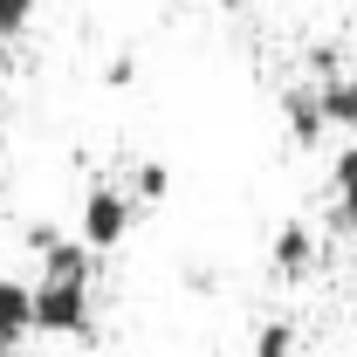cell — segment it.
Returning a JSON list of instances; mask_svg holds the SVG:
<instances>
[{"mask_svg": "<svg viewBox=\"0 0 357 357\" xmlns=\"http://www.w3.org/2000/svg\"><path fill=\"white\" fill-rule=\"evenodd\" d=\"M131 76H137V62H131V55H117V62L103 69V83H110V89H131Z\"/></svg>", "mask_w": 357, "mask_h": 357, "instance_id": "8fae6325", "label": "cell"}, {"mask_svg": "<svg viewBox=\"0 0 357 357\" xmlns=\"http://www.w3.org/2000/svg\"><path fill=\"white\" fill-rule=\"evenodd\" d=\"M35 330L42 337H69V344H83L89 330H96V310H89V275H48L35 282Z\"/></svg>", "mask_w": 357, "mask_h": 357, "instance_id": "6da1fadb", "label": "cell"}, {"mask_svg": "<svg viewBox=\"0 0 357 357\" xmlns=\"http://www.w3.org/2000/svg\"><path fill=\"white\" fill-rule=\"evenodd\" d=\"M165 192H172V172H165L158 158H144V165L131 172V199H144V206H151V199H165Z\"/></svg>", "mask_w": 357, "mask_h": 357, "instance_id": "9c48e42d", "label": "cell"}, {"mask_svg": "<svg viewBox=\"0 0 357 357\" xmlns=\"http://www.w3.org/2000/svg\"><path fill=\"white\" fill-rule=\"evenodd\" d=\"M268 268H275V275H289V282H296V275H310V268H316V234H310L303 220L275 227V241H268Z\"/></svg>", "mask_w": 357, "mask_h": 357, "instance_id": "277c9868", "label": "cell"}, {"mask_svg": "<svg viewBox=\"0 0 357 357\" xmlns=\"http://www.w3.org/2000/svg\"><path fill=\"white\" fill-rule=\"evenodd\" d=\"M28 21H35V0H0V42H14Z\"/></svg>", "mask_w": 357, "mask_h": 357, "instance_id": "30bf717a", "label": "cell"}, {"mask_svg": "<svg viewBox=\"0 0 357 357\" xmlns=\"http://www.w3.org/2000/svg\"><path fill=\"white\" fill-rule=\"evenodd\" d=\"M282 124H289V137H296V144H316V137L330 131V124H323L316 89H289V96H282Z\"/></svg>", "mask_w": 357, "mask_h": 357, "instance_id": "8992f818", "label": "cell"}, {"mask_svg": "<svg viewBox=\"0 0 357 357\" xmlns=\"http://www.w3.org/2000/svg\"><path fill=\"white\" fill-rule=\"evenodd\" d=\"M137 220V199L131 185H110V178H96L83 192V213H76V234H83L96 255H110V248H124V234Z\"/></svg>", "mask_w": 357, "mask_h": 357, "instance_id": "7a4b0ae2", "label": "cell"}, {"mask_svg": "<svg viewBox=\"0 0 357 357\" xmlns=\"http://www.w3.org/2000/svg\"><path fill=\"white\" fill-rule=\"evenodd\" d=\"M337 220H351L357 227V131H351V144H344V151H337Z\"/></svg>", "mask_w": 357, "mask_h": 357, "instance_id": "52a82bcc", "label": "cell"}, {"mask_svg": "<svg viewBox=\"0 0 357 357\" xmlns=\"http://www.w3.org/2000/svg\"><path fill=\"white\" fill-rule=\"evenodd\" d=\"M0 151H7V103H0Z\"/></svg>", "mask_w": 357, "mask_h": 357, "instance_id": "7c38bea8", "label": "cell"}, {"mask_svg": "<svg viewBox=\"0 0 357 357\" xmlns=\"http://www.w3.org/2000/svg\"><path fill=\"white\" fill-rule=\"evenodd\" d=\"M316 103H323V124H330V131H344V137L357 131V83L351 76L323 69V76H316Z\"/></svg>", "mask_w": 357, "mask_h": 357, "instance_id": "5b68a950", "label": "cell"}, {"mask_svg": "<svg viewBox=\"0 0 357 357\" xmlns=\"http://www.w3.org/2000/svg\"><path fill=\"white\" fill-rule=\"evenodd\" d=\"M0 69H7V42H0Z\"/></svg>", "mask_w": 357, "mask_h": 357, "instance_id": "4fadbf2b", "label": "cell"}, {"mask_svg": "<svg viewBox=\"0 0 357 357\" xmlns=\"http://www.w3.org/2000/svg\"><path fill=\"white\" fill-rule=\"evenodd\" d=\"M21 337H35V282L0 275V351H14Z\"/></svg>", "mask_w": 357, "mask_h": 357, "instance_id": "3957f363", "label": "cell"}, {"mask_svg": "<svg viewBox=\"0 0 357 357\" xmlns=\"http://www.w3.org/2000/svg\"><path fill=\"white\" fill-rule=\"evenodd\" d=\"M255 357H296V323H289V316L261 323V330H255Z\"/></svg>", "mask_w": 357, "mask_h": 357, "instance_id": "ba28073f", "label": "cell"}]
</instances>
